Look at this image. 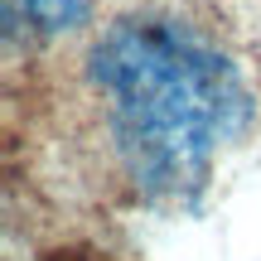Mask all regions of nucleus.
Segmentation results:
<instances>
[{
    "instance_id": "f257e3e1",
    "label": "nucleus",
    "mask_w": 261,
    "mask_h": 261,
    "mask_svg": "<svg viewBox=\"0 0 261 261\" xmlns=\"http://www.w3.org/2000/svg\"><path fill=\"white\" fill-rule=\"evenodd\" d=\"M87 83L121 174L145 203H194L252 121L237 63L174 15L116 19L87 54Z\"/></svg>"
},
{
    "instance_id": "f03ea898",
    "label": "nucleus",
    "mask_w": 261,
    "mask_h": 261,
    "mask_svg": "<svg viewBox=\"0 0 261 261\" xmlns=\"http://www.w3.org/2000/svg\"><path fill=\"white\" fill-rule=\"evenodd\" d=\"M87 15H92V0H5V34L44 44V39L73 34Z\"/></svg>"
}]
</instances>
